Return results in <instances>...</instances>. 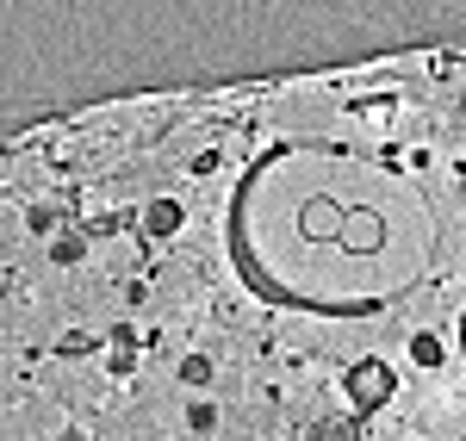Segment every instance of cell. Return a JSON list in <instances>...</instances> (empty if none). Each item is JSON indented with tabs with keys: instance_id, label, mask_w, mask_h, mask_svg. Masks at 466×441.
Here are the masks:
<instances>
[{
	"instance_id": "6da1fadb",
	"label": "cell",
	"mask_w": 466,
	"mask_h": 441,
	"mask_svg": "<svg viewBox=\"0 0 466 441\" xmlns=\"http://www.w3.org/2000/svg\"><path fill=\"white\" fill-rule=\"evenodd\" d=\"M342 224H349V212H342L336 199H311V205H305V236H311V243H336Z\"/></svg>"
},
{
	"instance_id": "3957f363",
	"label": "cell",
	"mask_w": 466,
	"mask_h": 441,
	"mask_svg": "<svg viewBox=\"0 0 466 441\" xmlns=\"http://www.w3.org/2000/svg\"><path fill=\"white\" fill-rule=\"evenodd\" d=\"M187 423H193V429H212L218 410H212V405H193V410H187Z\"/></svg>"
},
{
	"instance_id": "7a4b0ae2",
	"label": "cell",
	"mask_w": 466,
	"mask_h": 441,
	"mask_svg": "<svg viewBox=\"0 0 466 441\" xmlns=\"http://www.w3.org/2000/svg\"><path fill=\"white\" fill-rule=\"evenodd\" d=\"M180 379H187V386H206V379H212V361H206V355H187V361H180Z\"/></svg>"
}]
</instances>
